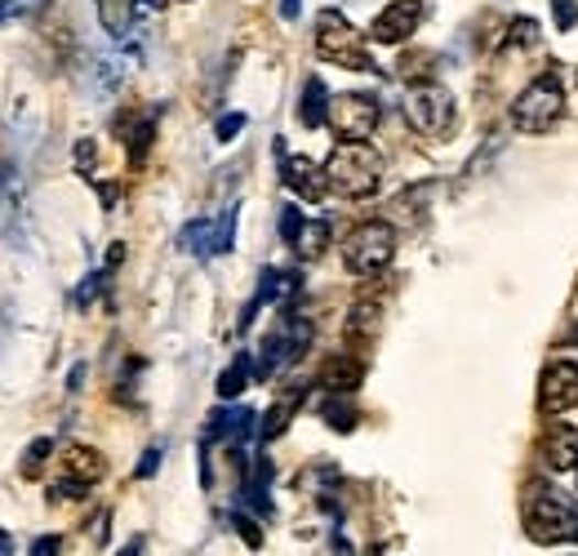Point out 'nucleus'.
<instances>
[{
	"instance_id": "1",
	"label": "nucleus",
	"mask_w": 578,
	"mask_h": 556,
	"mask_svg": "<svg viewBox=\"0 0 578 556\" xmlns=\"http://www.w3.org/2000/svg\"><path fill=\"white\" fill-rule=\"evenodd\" d=\"M325 178L338 196L347 200H366L383 183V156L370 143H338L325 161Z\"/></svg>"
},
{
	"instance_id": "2",
	"label": "nucleus",
	"mask_w": 578,
	"mask_h": 556,
	"mask_svg": "<svg viewBox=\"0 0 578 556\" xmlns=\"http://www.w3.org/2000/svg\"><path fill=\"white\" fill-rule=\"evenodd\" d=\"M525 530L534 543H560V538L578 543V503L565 499L556 486L534 481L525 490Z\"/></svg>"
},
{
	"instance_id": "3",
	"label": "nucleus",
	"mask_w": 578,
	"mask_h": 556,
	"mask_svg": "<svg viewBox=\"0 0 578 556\" xmlns=\"http://www.w3.org/2000/svg\"><path fill=\"white\" fill-rule=\"evenodd\" d=\"M316 54L334 67H347V72H374V58L366 50V36L347 23L338 10H325L316 19Z\"/></svg>"
},
{
	"instance_id": "4",
	"label": "nucleus",
	"mask_w": 578,
	"mask_h": 556,
	"mask_svg": "<svg viewBox=\"0 0 578 556\" xmlns=\"http://www.w3.org/2000/svg\"><path fill=\"white\" fill-rule=\"evenodd\" d=\"M560 111H565V85H560L556 72H543V76H534L521 89V98L512 107V121L525 134H543V130H552L560 121Z\"/></svg>"
},
{
	"instance_id": "5",
	"label": "nucleus",
	"mask_w": 578,
	"mask_h": 556,
	"mask_svg": "<svg viewBox=\"0 0 578 556\" xmlns=\"http://www.w3.org/2000/svg\"><path fill=\"white\" fill-rule=\"evenodd\" d=\"M392 250H396L392 222L370 218L342 241V263H347V272H357V276H374V272H383L392 263Z\"/></svg>"
},
{
	"instance_id": "6",
	"label": "nucleus",
	"mask_w": 578,
	"mask_h": 556,
	"mask_svg": "<svg viewBox=\"0 0 578 556\" xmlns=\"http://www.w3.org/2000/svg\"><path fill=\"white\" fill-rule=\"evenodd\" d=\"M307 344H312V320H303V316H281V325L268 334L263 348H259V366H254V374H259V379L281 374L294 357H303Z\"/></svg>"
},
{
	"instance_id": "7",
	"label": "nucleus",
	"mask_w": 578,
	"mask_h": 556,
	"mask_svg": "<svg viewBox=\"0 0 578 556\" xmlns=\"http://www.w3.org/2000/svg\"><path fill=\"white\" fill-rule=\"evenodd\" d=\"M405 121L423 134V139H440L454 126V98L440 85H414L405 94Z\"/></svg>"
},
{
	"instance_id": "8",
	"label": "nucleus",
	"mask_w": 578,
	"mask_h": 556,
	"mask_svg": "<svg viewBox=\"0 0 578 556\" xmlns=\"http://www.w3.org/2000/svg\"><path fill=\"white\" fill-rule=\"evenodd\" d=\"M329 126L342 143H366L379 130V98L374 94H338L329 98Z\"/></svg>"
},
{
	"instance_id": "9",
	"label": "nucleus",
	"mask_w": 578,
	"mask_h": 556,
	"mask_svg": "<svg viewBox=\"0 0 578 556\" xmlns=\"http://www.w3.org/2000/svg\"><path fill=\"white\" fill-rule=\"evenodd\" d=\"M538 405L547 414H565L578 405V366L574 361H556L543 370V383H538Z\"/></svg>"
},
{
	"instance_id": "10",
	"label": "nucleus",
	"mask_w": 578,
	"mask_h": 556,
	"mask_svg": "<svg viewBox=\"0 0 578 556\" xmlns=\"http://www.w3.org/2000/svg\"><path fill=\"white\" fill-rule=\"evenodd\" d=\"M423 23V0H392V6L370 23V36L379 45H401L405 36H414Z\"/></svg>"
},
{
	"instance_id": "11",
	"label": "nucleus",
	"mask_w": 578,
	"mask_h": 556,
	"mask_svg": "<svg viewBox=\"0 0 578 556\" xmlns=\"http://www.w3.org/2000/svg\"><path fill=\"white\" fill-rule=\"evenodd\" d=\"M281 178H285V187H290L294 196H303V200H320V196L329 192L325 170H316L307 156H290L285 148H281Z\"/></svg>"
},
{
	"instance_id": "12",
	"label": "nucleus",
	"mask_w": 578,
	"mask_h": 556,
	"mask_svg": "<svg viewBox=\"0 0 578 556\" xmlns=\"http://www.w3.org/2000/svg\"><path fill=\"white\" fill-rule=\"evenodd\" d=\"M58 472L67 481H80V486H98L107 477V459L98 450H89V445H67L63 459H58Z\"/></svg>"
},
{
	"instance_id": "13",
	"label": "nucleus",
	"mask_w": 578,
	"mask_h": 556,
	"mask_svg": "<svg viewBox=\"0 0 578 556\" xmlns=\"http://www.w3.org/2000/svg\"><path fill=\"white\" fill-rule=\"evenodd\" d=\"M543 464H547L552 472L578 468V427H556V432L543 440Z\"/></svg>"
},
{
	"instance_id": "14",
	"label": "nucleus",
	"mask_w": 578,
	"mask_h": 556,
	"mask_svg": "<svg viewBox=\"0 0 578 556\" xmlns=\"http://www.w3.org/2000/svg\"><path fill=\"white\" fill-rule=\"evenodd\" d=\"M298 121H303L307 130H320V126L329 121V89H325V80H320V76H312V80L303 85V102H298Z\"/></svg>"
},
{
	"instance_id": "15",
	"label": "nucleus",
	"mask_w": 578,
	"mask_h": 556,
	"mask_svg": "<svg viewBox=\"0 0 578 556\" xmlns=\"http://www.w3.org/2000/svg\"><path fill=\"white\" fill-rule=\"evenodd\" d=\"M250 427H254V410H246V405H237V410H218V414L209 418V432H205V440H214V436H227V440H246V436H250Z\"/></svg>"
},
{
	"instance_id": "16",
	"label": "nucleus",
	"mask_w": 578,
	"mask_h": 556,
	"mask_svg": "<svg viewBox=\"0 0 578 556\" xmlns=\"http://www.w3.org/2000/svg\"><path fill=\"white\" fill-rule=\"evenodd\" d=\"M94 6H98V23L107 28V36L126 41V32L134 23V0H94Z\"/></svg>"
},
{
	"instance_id": "17",
	"label": "nucleus",
	"mask_w": 578,
	"mask_h": 556,
	"mask_svg": "<svg viewBox=\"0 0 578 556\" xmlns=\"http://www.w3.org/2000/svg\"><path fill=\"white\" fill-rule=\"evenodd\" d=\"M298 294V272H281V268H268L263 272V281H259V307L263 303H285V298H294Z\"/></svg>"
},
{
	"instance_id": "18",
	"label": "nucleus",
	"mask_w": 578,
	"mask_h": 556,
	"mask_svg": "<svg viewBox=\"0 0 578 556\" xmlns=\"http://www.w3.org/2000/svg\"><path fill=\"white\" fill-rule=\"evenodd\" d=\"M298 405H303V392H298V388H294V392H285V396H281V401H276V405L263 414V427H259V436H263V440H276V436L290 427V418L298 414Z\"/></svg>"
},
{
	"instance_id": "19",
	"label": "nucleus",
	"mask_w": 578,
	"mask_h": 556,
	"mask_svg": "<svg viewBox=\"0 0 578 556\" xmlns=\"http://www.w3.org/2000/svg\"><path fill=\"white\" fill-rule=\"evenodd\" d=\"M250 379H254V361H250V352H237V361H231V366L218 374V396H222V401H237Z\"/></svg>"
},
{
	"instance_id": "20",
	"label": "nucleus",
	"mask_w": 578,
	"mask_h": 556,
	"mask_svg": "<svg viewBox=\"0 0 578 556\" xmlns=\"http://www.w3.org/2000/svg\"><path fill=\"white\" fill-rule=\"evenodd\" d=\"M361 374H366L361 361H352V357H334L329 370H325V388H329V392H357Z\"/></svg>"
},
{
	"instance_id": "21",
	"label": "nucleus",
	"mask_w": 578,
	"mask_h": 556,
	"mask_svg": "<svg viewBox=\"0 0 578 556\" xmlns=\"http://www.w3.org/2000/svg\"><path fill=\"white\" fill-rule=\"evenodd\" d=\"M325 423L334 427V432H352L357 427V405H352V392H329V401H325Z\"/></svg>"
},
{
	"instance_id": "22",
	"label": "nucleus",
	"mask_w": 578,
	"mask_h": 556,
	"mask_svg": "<svg viewBox=\"0 0 578 556\" xmlns=\"http://www.w3.org/2000/svg\"><path fill=\"white\" fill-rule=\"evenodd\" d=\"M329 218H307V228H303V237L294 241V250L303 254V259H320L325 254V246H329Z\"/></svg>"
},
{
	"instance_id": "23",
	"label": "nucleus",
	"mask_w": 578,
	"mask_h": 556,
	"mask_svg": "<svg viewBox=\"0 0 578 556\" xmlns=\"http://www.w3.org/2000/svg\"><path fill=\"white\" fill-rule=\"evenodd\" d=\"M183 250L196 254V259H214V222H205V218L187 222V228H183Z\"/></svg>"
},
{
	"instance_id": "24",
	"label": "nucleus",
	"mask_w": 578,
	"mask_h": 556,
	"mask_svg": "<svg viewBox=\"0 0 578 556\" xmlns=\"http://www.w3.org/2000/svg\"><path fill=\"white\" fill-rule=\"evenodd\" d=\"M231 241H237V205L214 218V254H227Z\"/></svg>"
},
{
	"instance_id": "25",
	"label": "nucleus",
	"mask_w": 578,
	"mask_h": 556,
	"mask_svg": "<svg viewBox=\"0 0 578 556\" xmlns=\"http://www.w3.org/2000/svg\"><path fill=\"white\" fill-rule=\"evenodd\" d=\"M152 139H156V117H143L134 130H130V161L139 165L143 156H148V148H152Z\"/></svg>"
},
{
	"instance_id": "26",
	"label": "nucleus",
	"mask_w": 578,
	"mask_h": 556,
	"mask_svg": "<svg viewBox=\"0 0 578 556\" xmlns=\"http://www.w3.org/2000/svg\"><path fill=\"white\" fill-rule=\"evenodd\" d=\"M50 455H54V440H50V436L32 440V445H28V455H23V477H41Z\"/></svg>"
},
{
	"instance_id": "27",
	"label": "nucleus",
	"mask_w": 578,
	"mask_h": 556,
	"mask_svg": "<svg viewBox=\"0 0 578 556\" xmlns=\"http://www.w3.org/2000/svg\"><path fill=\"white\" fill-rule=\"evenodd\" d=\"M303 228H307V214H298V205H285V209H281V237L294 246V241L303 237Z\"/></svg>"
},
{
	"instance_id": "28",
	"label": "nucleus",
	"mask_w": 578,
	"mask_h": 556,
	"mask_svg": "<svg viewBox=\"0 0 578 556\" xmlns=\"http://www.w3.org/2000/svg\"><path fill=\"white\" fill-rule=\"evenodd\" d=\"M102 290H107V268H102V272H89V276L80 281V290H76V303H80V307H89V303H94Z\"/></svg>"
},
{
	"instance_id": "29",
	"label": "nucleus",
	"mask_w": 578,
	"mask_h": 556,
	"mask_svg": "<svg viewBox=\"0 0 578 556\" xmlns=\"http://www.w3.org/2000/svg\"><path fill=\"white\" fill-rule=\"evenodd\" d=\"M534 36H538V23H534V19H516V23L508 28V45H534Z\"/></svg>"
},
{
	"instance_id": "30",
	"label": "nucleus",
	"mask_w": 578,
	"mask_h": 556,
	"mask_svg": "<svg viewBox=\"0 0 578 556\" xmlns=\"http://www.w3.org/2000/svg\"><path fill=\"white\" fill-rule=\"evenodd\" d=\"M231 521H237V530H241V538H246L250 547H263V530H259V525H254V521H250V516H246L241 508L231 512Z\"/></svg>"
},
{
	"instance_id": "31",
	"label": "nucleus",
	"mask_w": 578,
	"mask_h": 556,
	"mask_svg": "<svg viewBox=\"0 0 578 556\" xmlns=\"http://www.w3.org/2000/svg\"><path fill=\"white\" fill-rule=\"evenodd\" d=\"M246 130V117H241V111H231V117H222L218 126H214V134H218V143H227V139H237Z\"/></svg>"
},
{
	"instance_id": "32",
	"label": "nucleus",
	"mask_w": 578,
	"mask_h": 556,
	"mask_svg": "<svg viewBox=\"0 0 578 556\" xmlns=\"http://www.w3.org/2000/svg\"><path fill=\"white\" fill-rule=\"evenodd\" d=\"M552 14H556V28L569 32L578 23V10H574V0H552Z\"/></svg>"
},
{
	"instance_id": "33",
	"label": "nucleus",
	"mask_w": 578,
	"mask_h": 556,
	"mask_svg": "<svg viewBox=\"0 0 578 556\" xmlns=\"http://www.w3.org/2000/svg\"><path fill=\"white\" fill-rule=\"evenodd\" d=\"M63 552V538L58 534H41L36 543H32V556H58Z\"/></svg>"
},
{
	"instance_id": "34",
	"label": "nucleus",
	"mask_w": 578,
	"mask_h": 556,
	"mask_svg": "<svg viewBox=\"0 0 578 556\" xmlns=\"http://www.w3.org/2000/svg\"><path fill=\"white\" fill-rule=\"evenodd\" d=\"M374 316H379V307H366V303H361V307L352 312V334H366V329L374 325Z\"/></svg>"
},
{
	"instance_id": "35",
	"label": "nucleus",
	"mask_w": 578,
	"mask_h": 556,
	"mask_svg": "<svg viewBox=\"0 0 578 556\" xmlns=\"http://www.w3.org/2000/svg\"><path fill=\"white\" fill-rule=\"evenodd\" d=\"M32 6H36V0H0V23L14 19V14H28Z\"/></svg>"
},
{
	"instance_id": "36",
	"label": "nucleus",
	"mask_w": 578,
	"mask_h": 556,
	"mask_svg": "<svg viewBox=\"0 0 578 556\" xmlns=\"http://www.w3.org/2000/svg\"><path fill=\"white\" fill-rule=\"evenodd\" d=\"M94 156H98V152H94V143L85 139V143L76 148V170H94Z\"/></svg>"
},
{
	"instance_id": "37",
	"label": "nucleus",
	"mask_w": 578,
	"mask_h": 556,
	"mask_svg": "<svg viewBox=\"0 0 578 556\" xmlns=\"http://www.w3.org/2000/svg\"><path fill=\"white\" fill-rule=\"evenodd\" d=\"M156 468H161V445H156V450H148V455H143V464H139V477H152Z\"/></svg>"
},
{
	"instance_id": "38",
	"label": "nucleus",
	"mask_w": 578,
	"mask_h": 556,
	"mask_svg": "<svg viewBox=\"0 0 578 556\" xmlns=\"http://www.w3.org/2000/svg\"><path fill=\"white\" fill-rule=\"evenodd\" d=\"M298 10H303L298 0H281V19H290V23H294V19H298Z\"/></svg>"
},
{
	"instance_id": "39",
	"label": "nucleus",
	"mask_w": 578,
	"mask_h": 556,
	"mask_svg": "<svg viewBox=\"0 0 578 556\" xmlns=\"http://www.w3.org/2000/svg\"><path fill=\"white\" fill-rule=\"evenodd\" d=\"M0 556H14V534L0 530Z\"/></svg>"
},
{
	"instance_id": "40",
	"label": "nucleus",
	"mask_w": 578,
	"mask_h": 556,
	"mask_svg": "<svg viewBox=\"0 0 578 556\" xmlns=\"http://www.w3.org/2000/svg\"><path fill=\"white\" fill-rule=\"evenodd\" d=\"M139 552H143V538H130V543H126L121 552H116V556H139Z\"/></svg>"
}]
</instances>
